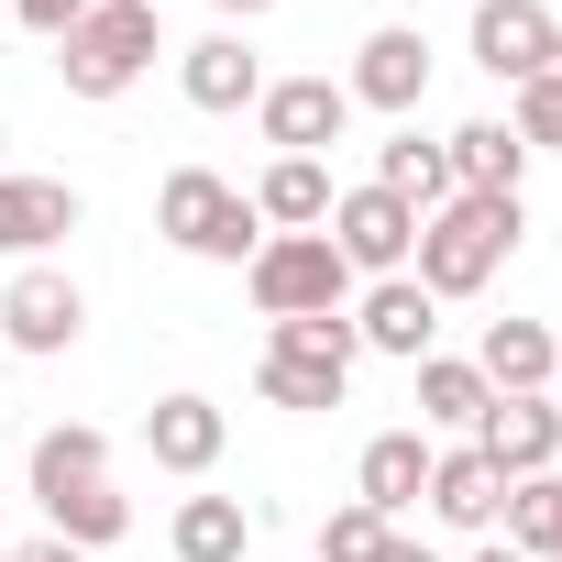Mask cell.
Masks as SVG:
<instances>
[{
    "label": "cell",
    "mask_w": 562,
    "mask_h": 562,
    "mask_svg": "<svg viewBox=\"0 0 562 562\" xmlns=\"http://www.w3.org/2000/svg\"><path fill=\"white\" fill-rule=\"evenodd\" d=\"M0 23H12V0H0Z\"/></svg>",
    "instance_id": "cell-34"
},
{
    "label": "cell",
    "mask_w": 562,
    "mask_h": 562,
    "mask_svg": "<svg viewBox=\"0 0 562 562\" xmlns=\"http://www.w3.org/2000/svg\"><path fill=\"white\" fill-rule=\"evenodd\" d=\"M45 518H56L67 551H111V540L133 529V507H122L111 485H67V496H45Z\"/></svg>",
    "instance_id": "cell-26"
},
{
    "label": "cell",
    "mask_w": 562,
    "mask_h": 562,
    "mask_svg": "<svg viewBox=\"0 0 562 562\" xmlns=\"http://www.w3.org/2000/svg\"><path fill=\"white\" fill-rule=\"evenodd\" d=\"M408 375H419V430H474L485 397H496V386H485L474 364H452V353H419Z\"/></svg>",
    "instance_id": "cell-24"
},
{
    "label": "cell",
    "mask_w": 562,
    "mask_h": 562,
    "mask_svg": "<svg viewBox=\"0 0 562 562\" xmlns=\"http://www.w3.org/2000/svg\"><path fill=\"white\" fill-rule=\"evenodd\" d=\"M518 111H507V133L529 144V155H562V45H551V67L529 78V89H507Z\"/></svg>",
    "instance_id": "cell-27"
},
{
    "label": "cell",
    "mask_w": 562,
    "mask_h": 562,
    "mask_svg": "<svg viewBox=\"0 0 562 562\" xmlns=\"http://www.w3.org/2000/svg\"><path fill=\"white\" fill-rule=\"evenodd\" d=\"M0 562H12V540H0Z\"/></svg>",
    "instance_id": "cell-37"
},
{
    "label": "cell",
    "mask_w": 562,
    "mask_h": 562,
    "mask_svg": "<svg viewBox=\"0 0 562 562\" xmlns=\"http://www.w3.org/2000/svg\"><path fill=\"white\" fill-rule=\"evenodd\" d=\"M474 562H518V551H507V540H485V551H474Z\"/></svg>",
    "instance_id": "cell-33"
},
{
    "label": "cell",
    "mask_w": 562,
    "mask_h": 562,
    "mask_svg": "<svg viewBox=\"0 0 562 562\" xmlns=\"http://www.w3.org/2000/svg\"><path fill=\"white\" fill-rule=\"evenodd\" d=\"M12 562H89V551H67V540L45 529V540H12Z\"/></svg>",
    "instance_id": "cell-30"
},
{
    "label": "cell",
    "mask_w": 562,
    "mask_h": 562,
    "mask_svg": "<svg viewBox=\"0 0 562 562\" xmlns=\"http://www.w3.org/2000/svg\"><path fill=\"white\" fill-rule=\"evenodd\" d=\"M78 232V188L67 177H0V254H45V243H67Z\"/></svg>",
    "instance_id": "cell-15"
},
{
    "label": "cell",
    "mask_w": 562,
    "mask_h": 562,
    "mask_svg": "<svg viewBox=\"0 0 562 562\" xmlns=\"http://www.w3.org/2000/svg\"><path fill=\"white\" fill-rule=\"evenodd\" d=\"M177 89H188V111H254V100H265V67H254V45L221 23V34H199V45L177 56Z\"/></svg>",
    "instance_id": "cell-14"
},
{
    "label": "cell",
    "mask_w": 562,
    "mask_h": 562,
    "mask_svg": "<svg viewBox=\"0 0 562 562\" xmlns=\"http://www.w3.org/2000/svg\"><path fill=\"white\" fill-rule=\"evenodd\" d=\"M0 441H12V419H0Z\"/></svg>",
    "instance_id": "cell-35"
},
{
    "label": "cell",
    "mask_w": 562,
    "mask_h": 562,
    "mask_svg": "<svg viewBox=\"0 0 562 562\" xmlns=\"http://www.w3.org/2000/svg\"><path fill=\"white\" fill-rule=\"evenodd\" d=\"M430 331H441V299L419 288V276H375V288L353 299V342H364V353H386V364H419V353H430Z\"/></svg>",
    "instance_id": "cell-12"
},
{
    "label": "cell",
    "mask_w": 562,
    "mask_h": 562,
    "mask_svg": "<svg viewBox=\"0 0 562 562\" xmlns=\"http://www.w3.org/2000/svg\"><path fill=\"white\" fill-rule=\"evenodd\" d=\"M254 122H265V144H276V155H321V144H342L353 89H342V78H265Z\"/></svg>",
    "instance_id": "cell-9"
},
{
    "label": "cell",
    "mask_w": 562,
    "mask_h": 562,
    "mask_svg": "<svg viewBox=\"0 0 562 562\" xmlns=\"http://www.w3.org/2000/svg\"><path fill=\"white\" fill-rule=\"evenodd\" d=\"M551 386H562V375H551Z\"/></svg>",
    "instance_id": "cell-39"
},
{
    "label": "cell",
    "mask_w": 562,
    "mask_h": 562,
    "mask_svg": "<svg viewBox=\"0 0 562 562\" xmlns=\"http://www.w3.org/2000/svg\"><path fill=\"white\" fill-rule=\"evenodd\" d=\"M243 551H254L243 496H188L177 507V562H243Z\"/></svg>",
    "instance_id": "cell-25"
},
{
    "label": "cell",
    "mask_w": 562,
    "mask_h": 562,
    "mask_svg": "<svg viewBox=\"0 0 562 562\" xmlns=\"http://www.w3.org/2000/svg\"><path fill=\"white\" fill-rule=\"evenodd\" d=\"M474 375H485L496 397H551V375H562V342H551L540 321H485V353H474Z\"/></svg>",
    "instance_id": "cell-16"
},
{
    "label": "cell",
    "mask_w": 562,
    "mask_h": 562,
    "mask_svg": "<svg viewBox=\"0 0 562 562\" xmlns=\"http://www.w3.org/2000/svg\"><path fill=\"white\" fill-rule=\"evenodd\" d=\"M441 529H496V507H507V474L463 441V452H430V496H419Z\"/></svg>",
    "instance_id": "cell-18"
},
{
    "label": "cell",
    "mask_w": 562,
    "mask_h": 562,
    "mask_svg": "<svg viewBox=\"0 0 562 562\" xmlns=\"http://www.w3.org/2000/svg\"><path fill=\"white\" fill-rule=\"evenodd\" d=\"M518 232H529V210H518V199H463V188H452V199L419 221L408 276H419L430 299H485V288H496V265L518 254Z\"/></svg>",
    "instance_id": "cell-1"
},
{
    "label": "cell",
    "mask_w": 562,
    "mask_h": 562,
    "mask_svg": "<svg viewBox=\"0 0 562 562\" xmlns=\"http://www.w3.org/2000/svg\"><path fill=\"white\" fill-rule=\"evenodd\" d=\"M243 288L265 321H321V310H353V265L331 254V232H265Z\"/></svg>",
    "instance_id": "cell-4"
},
{
    "label": "cell",
    "mask_w": 562,
    "mask_h": 562,
    "mask_svg": "<svg viewBox=\"0 0 562 562\" xmlns=\"http://www.w3.org/2000/svg\"><path fill=\"white\" fill-rule=\"evenodd\" d=\"M353 111H419L430 100V34L419 23H375L364 45H353Z\"/></svg>",
    "instance_id": "cell-8"
},
{
    "label": "cell",
    "mask_w": 562,
    "mask_h": 562,
    "mask_svg": "<svg viewBox=\"0 0 562 562\" xmlns=\"http://www.w3.org/2000/svg\"><path fill=\"white\" fill-rule=\"evenodd\" d=\"M155 232H166L177 254H199V265H254V243H265L254 199H243L232 177H210V166H177V177L155 188Z\"/></svg>",
    "instance_id": "cell-3"
},
{
    "label": "cell",
    "mask_w": 562,
    "mask_h": 562,
    "mask_svg": "<svg viewBox=\"0 0 562 562\" xmlns=\"http://www.w3.org/2000/svg\"><path fill=\"white\" fill-rule=\"evenodd\" d=\"M419 496H430V430H375L364 463H353V507H375V518L397 529Z\"/></svg>",
    "instance_id": "cell-13"
},
{
    "label": "cell",
    "mask_w": 562,
    "mask_h": 562,
    "mask_svg": "<svg viewBox=\"0 0 562 562\" xmlns=\"http://www.w3.org/2000/svg\"><path fill=\"white\" fill-rule=\"evenodd\" d=\"M78 331H89V299H78L67 265H23L12 288H0V342H12V353L45 364V353H67Z\"/></svg>",
    "instance_id": "cell-7"
},
{
    "label": "cell",
    "mask_w": 562,
    "mask_h": 562,
    "mask_svg": "<svg viewBox=\"0 0 562 562\" xmlns=\"http://www.w3.org/2000/svg\"><path fill=\"white\" fill-rule=\"evenodd\" d=\"M67 485H111V441H100L89 419H56V430L34 441V507L67 496Z\"/></svg>",
    "instance_id": "cell-23"
},
{
    "label": "cell",
    "mask_w": 562,
    "mask_h": 562,
    "mask_svg": "<svg viewBox=\"0 0 562 562\" xmlns=\"http://www.w3.org/2000/svg\"><path fill=\"white\" fill-rule=\"evenodd\" d=\"M551 45H562L551 0H474V67H485V78L529 89V78L551 67Z\"/></svg>",
    "instance_id": "cell-10"
},
{
    "label": "cell",
    "mask_w": 562,
    "mask_h": 562,
    "mask_svg": "<svg viewBox=\"0 0 562 562\" xmlns=\"http://www.w3.org/2000/svg\"><path fill=\"white\" fill-rule=\"evenodd\" d=\"M441 155H452V188H463V199H518V188H529V144H518L507 122H463Z\"/></svg>",
    "instance_id": "cell-20"
},
{
    "label": "cell",
    "mask_w": 562,
    "mask_h": 562,
    "mask_svg": "<svg viewBox=\"0 0 562 562\" xmlns=\"http://www.w3.org/2000/svg\"><path fill=\"white\" fill-rule=\"evenodd\" d=\"M321 232H331V254H342L353 276H408V254H419V210L386 199L375 177H364V188H331V221H321Z\"/></svg>",
    "instance_id": "cell-6"
},
{
    "label": "cell",
    "mask_w": 562,
    "mask_h": 562,
    "mask_svg": "<svg viewBox=\"0 0 562 562\" xmlns=\"http://www.w3.org/2000/svg\"><path fill=\"white\" fill-rule=\"evenodd\" d=\"M210 12H221V23H254V12H276V0H210Z\"/></svg>",
    "instance_id": "cell-32"
},
{
    "label": "cell",
    "mask_w": 562,
    "mask_h": 562,
    "mask_svg": "<svg viewBox=\"0 0 562 562\" xmlns=\"http://www.w3.org/2000/svg\"><path fill=\"white\" fill-rule=\"evenodd\" d=\"M496 529H507L518 562H562V463H551V474H518L507 507H496Z\"/></svg>",
    "instance_id": "cell-21"
},
{
    "label": "cell",
    "mask_w": 562,
    "mask_h": 562,
    "mask_svg": "<svg viewBox=\"0 0 562 562\" xmlns=\"http://www.w3.org/2000/svg\"><path fill=\"white\" fill-rule=\"evenodd\" d=\"M243 199H254L265 232H321V221H331V166H321V155H276Z\"/></svg>",
    "instance_id": "cell-19"
},
{
    "label": "cell",
    "mask_w": 562,
    "mask_h": 562,
    "mask_svg": "<svg viewBox=\"0 0 562 562\" xmlns=\"http://www.w3.org/2000/svg\"><path fill=\"white\" fill-rule=\"evenodd\" d=\"M375 551H386V518L375 507H331L321 518V562H375Z\"/></svg>",
    "instance_id": "cell-28"
},
{
    "label": "cell",
    "mask_w": 562,
    "mask_h": 562,
    "mask_svg": "<svg viewBox=\"0 0 562 562\" xmlns=\"http://www.w3.org/2000/svg\"><path fill=\"white\" fill-rule=\"evenodd\" d=\"M155 56H166V34H155L144 0H100L78 34H56V78H67V100H122Z\"/></svg>",
    "instance_id": "cell-5"
},
{
    "label": "cell",
    "mask_w": 562,
    "mask_h": 562,
    "mask_svg": "<svg viewBox=\"0 0 562 562\" xmlns=\"http://www.w3.org/2000/svg\"><path fill=\"white\" fill-rule=\"evenodd\" d=\"M474 452H485L507 485H518V474H551V463H562V397H485Z\"/></svg>",
    "instance_id": "cell-11"
},
{
    "label": "cell",
    "mask_w": 562,
    "mask_h": 562,
    "mask_svg": "<svg viewBox=\"0 0 562 562\" xmlns=\"http://www.w3.org/2000/svg\"><path fill=\"white\" fill-rule=\"evenodd\" d=\"M221 441H232V419H221L210 397H155V408H144V452H155L166 474H210Z\"/></svg>",
    "instance_id": "cell-17"
},
{
    "label": "cell",
    "mask_w": 562,
    "mask_h": 562,
    "mask_svg": "<svg viewBox=\"0 0 562 562\" xmlns=\"http://www.w3.org/2000/svg\"><path fill=\"white\" fill-rule=\"evenodd\" d=\"M89 12H100V0H12V23H23V34H45V45H56V34H78Z\"/></svg>",
    "instance_id": "cell-29"
},
{
    "label": "cell",
    "mask_w": 562,
    "mask_h": 562,
    "mask_svg": "<svg viewBox=\"0 0 562 562\" xmlns=\"http://www.w3.org/2000/svg\"><path fill=\"white\" fill-rule=\"evenodd\" d=\"M375 562H441V551H430V540H408V529H386V551H375Z\"/></svg>",
    "instance_id": "cell-31"
},
{
    "label": "cell",
    "mask_w": 562,
    "mask_h": 562,
    "mask_svg": "<svg viewBox=\"0 0 562 562\" xmlns=\"http://www.w3.org/2000/svg\"><path fill=\"white\" fill-rule=\"evenodd\" d=\"M375 188H386V199H408V210L430 221V210L452 199V155H441V144H419V133H386V144H375Z\"/></svg>",
    "instance_id": "cell-22"
},
{
    "label": "cell",
    "mask_w": 562,
    "mask_h": 562,
    "mask_svg": "<svg viewBox=\"0 0 562 562\" xmlns=\"http://www.w3.org/2000/svg\"><path fill=\"white\" fill-rule=\"evenodd\" d=\"M364 342H353V310H321V321H276L265 331V364H254V397L265 408H342Z\"/></svg>",
    "instance_id": "cell-2"
},
{
    "label": "cell",
    "mask_w": 562,
    "mask_h": 562,
    "mask_svg": "<svg viewBox=\"0 0 562 562\" xmlns=\"http://www.w3.org/2000/svg\"><path fill=\"white\" fill-rule=\"evenodd\" d=\"M144 12H155V0H144Z\"/></svg>",
    "instance_id": "cell-38"
},
{
    "label": "cell",
    "mask_w": 562,
    "mask_h": 562,
    "mask_svg": "<svg viewBox=\"0 0 562 562\" xmlns=\"http://www.w3.org/2000/svg\"><path fill=\"white\" fill-rule=\"evenodd\" d=\"M0 144H12V122H0Z\"/></svg>",
    "instance_id": "cell-36"
}]
</instances>
